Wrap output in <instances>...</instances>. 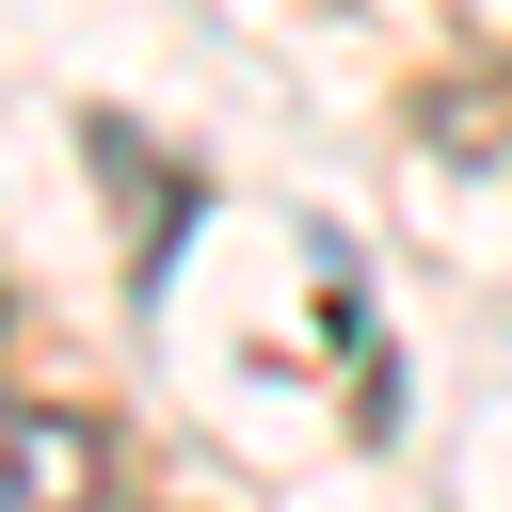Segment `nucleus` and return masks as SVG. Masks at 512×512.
Masks as SVG:
<instances>
[{
    "mask_svg": "<svg viewBox=\"0 0 512 512\" xmlns=\"http://www.w3.org/2000/svg\"><path fill=\"white\" fill-rule=\"evenodd\" d=\"M96 480H112V464H96V432L0 384V512H96Z\"/></svg>",
    "mask_w": 512,
    "mask_h": 512,
    "instance_id": "f257e3e1",
    "label": "nucleus"
}]
</instances>
